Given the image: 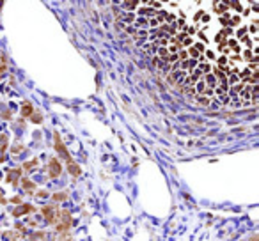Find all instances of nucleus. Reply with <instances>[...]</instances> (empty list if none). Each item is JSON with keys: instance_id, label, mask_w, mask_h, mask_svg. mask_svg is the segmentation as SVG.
<instances>
[{"instance_id": "f257e3e1", "label": "nucleus", "mask_w": 259, "mask_h": 241, "mask_svg": "<svg viewBox=\"0 0 259 241\" xmlns=\"http://www.w3.org/2000/svg\"><path fill=\"white\" fill-rule=\"evenodd\" d=\"M62 172V167H61V161L59 160H50V165H48V175L52 177V179H55V177H59Z\"/></svg>"}, {"instance_id": "f03ea898", "label": "nucleus", "mask_w": 259, "mask_h": 241, "mask_svg": "<svg viewBox=\"0 0 259 241\" xmlns=\"http://www.w3.org/2000/svg\"><path fill=\"white\" fill-rule=\"evenodd\" d=\"M53 137H55V149L59 151V154H61V156H62L64 160H66V161H69V163H71V156H69V153L66 151V145L62 144L61 137H59V133H55Z\"/></svg>"}, {"instance_id": "7ed1b4c3", "label": "nucleus", "mask_w": 259, "mask_h": 241, "mask_svg": "<svg viewBox=\"0 0 259 241\" xmlns=\"http://www.w3.org/2000/svg\"><path fill=\"white\" fill-rule=\"evenodd\" d=\"M43 214H44V218H46V222L48 224H53L55 222V216H53V208H43Z\"/></svg>"}, {"instance_id": "20e7f679", "label": "nucleus", "mask_w": 259, "mask_h": 241, "mask_svg": "<svg viewBox=\"0 0 259 241\" xmlns=\"http://www.w3.org/2000/svg\"><path fill=\"white\" fill-rule=\"evenodd\" d=\"M30 211L34 213V208H32V206H28V204H25V206H22V208H16V209H14V211H12V214H14V216H20V214L30 213Z\"/></svg>"}, {"instance_id": "39448f33", "label": "nucleus", "mask_w": 259, "mask_h": 241, "mask_svg": "<svg viewBox=\"0 0 259 241\" xmlns=\"http://www.w3.org/2000/svg\"><path fill=\"white\" fill-rule=\"evenodd\" d=\"M18 177H20V170L18 169H12L7 172V181L9 183H18Z\"/></svg>"}, {"instance_id": "423d86ee", "label": "nucleus", "mask_w": 259, "mask_h": 241, "mask_svg": "<svg viewBox=\"0 0 259 241\" xmlns=\"http://www.w3.org/2000/svg\"><path fill=\"white\" fill-rule=\"evenodd\" d=\"M32 114H34V108L28 103H25V105H23V108H22V115H23V117H30Z\"/></svg>"}, {"instance_id": "0eeeda50", "label": "nucleus", "mask_w": 259, "mask_h": 241, "mask_svg": "<svg viewBox=\"0 0 259 241\" xmlns=\"http://www.w3.org/2000/svg\"><path fill=\"white\" fill-rule=\"evenodd\" d=\"M69 172H71L73 175H80V167L71 161V163H69Z\"/></svg>"}, {"instance_id": "6e6552de", "label": "nucleus", "mask_w": 259, "mask_h": 241, "mask_svg": "<svg viewBox=\"0 0 259 241\" xmlns=\"http://www.w3.org/2000/svg\"><path fill=\"white\" fill-rule=\"evenodd\" d=\"M46 239V236L43 234V232H36V234L32 236V241H44Z\"/></svg>"}, {"instance_id": "1a4fd4ad", "label": "nucleus", "mask_w": 259, "mask_h": 241, "mask_svg": "<svg viewBox=\"0 0 259 241\" xmlns=\"http://www.w3.org/2000/svg\"><path fill=\"white\" fill-rule=\"evenodd\" d=\"M199 103L204 105V106H210V98H206V96H199Z\"/></svg>"}, {"instance_id": "9d476101", "label": "nucleus", "mask_w": 259, "mask_h": 241, "mask_svg": "<svg viewBox=\"0 0 259 241\" xmlns=\"http://www.w3.org/2000/svg\"><path fill=\"white\" fill-rule=\"evenodd\" d=\"M177 59H181L183 62H185V60L188 59V53L185 52V50H179V53H177Z\"/></svg>"}, {"instance_id": "9b49d317", "label": "nucleus", "mask_w": 259, "mask_h": 241, "mask_svg": "<svg viewBox=\"0 0 259 241\" xmlns=\"http://www.w3.org/2000/svg\"><path fill=\"white\" fill-rule=\"evenodd\" d=\"M23 186H25V190H34V183H30L28 179H23Z\"/></svg>"}, {"instance_id": "f8f14e48", "label": "nucleus", "mask_w": 259, "mask_h": 241, "mask_svg": "<svg viewBox=\"0 0 259 241\" xmlns=\"http://www.w3.org/2000/svg\"><path fill=\"white\" fill-rule=\"evenodd\" d=\"M30 119H32V122H41L43 117H41V114H32L30 115Z\"/></svg>"}, {"instance_id": "ddd939ff", "label": "nucleus", "mask_w": 259, "mask_h": 241, "mask_svg": "<svg viewBox=\"0 0 259 241\" xmlns=\"http://www.w3.org/2000/svg\"><path fill=\"white\" fill-rule=\"evenodd\" d=\"M146 25H147V20H144V18L137 20V27H146Z\"/></svg>"}, {"instance_id": "4468645a", "label": "nucleus", "mask_w": 259, "mask_h": 241, "mask_svg": "<svg viewBox=\"0 0 259 241\" xmlns=\"http://www.w3.org/2000/svg\"><path fill=\"white\" fill-rule=\"evenodd\" d=\"M22 151H23V145H22V144H16V145H14V147H12V153H22Z\"/></svg>"}, {"instance_id": "2eb2a0df", "label": "nucleus", "mask_w": 259, "mask_h": 241, "mask_svg": "<svg viewBox=\"0 0 259 241\" xmlns=\"http://www.w3.org/2000/svg\"><path fill=\"white\" fill-rule=\"evenodd\" d=\"M53 199H55V200H64V199H67V195L66 193H62V195L61 193H57V195H53Z\"/></svg>"}, {"instance_id": "dca6fc26", "label": "nucleus", "mask_w": 259, "mask_h": 241, "mask_svg": "<svg viewBox=\"0 0 259 241\" xmlns=\"http://www.w3.org/2000/svg\"><path fill=\"white\" fill-rule=\"evenodd\" d=\"M149 25H151V27H158V25H160V22H158V20H156V18H153V20H149Z\"/></svg>"}, {"instance_id": "f3484780", "label": "nucleus", "mask_w": 259, "mask_h": 241, "mask_svg": "<svg viewBox=\"0 0 259 241\" xmlns=\"http://www.w3.org/2000/svg\"><path fill=\"white\" fill-rule=\"evenodd\" d=\"M232 25H240V18H238V16L232 18Z\"/></svg>"}, {"instance_id": "a211bd4d", "label": "nucleus", "mask_w": 259, "mask_h": 241, "mask_svg": "<svg viewBox=\"0 0 259 241\" xmlns=\"http://www.w3.org/2000/svg\"><path fill=\"white\" fill-rule=\"evenodd\" d=\"M2 200H4V199H2V197H0V202H2Z\"/></svg>"}]
</instances>
